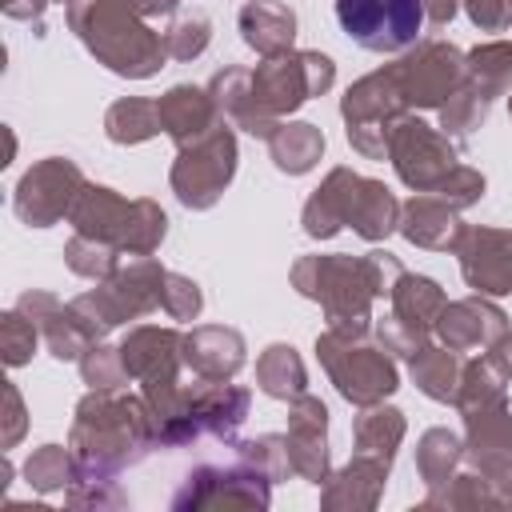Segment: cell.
Here are the masks:
<instances>
[{
  "mask_svg": "<svg viewBox=\"0 0 512 512\" xmlns=\"http://www.w3.org/2000/svg\"><path fill=\"white\" fill-rule=\"evenodd\" d=\"M288 456L300 480L308 484H324L332 476L328 468V408L320 396L304 392L296 400H288Z\"/></svg>",
  "mask_w": 512,
  "mask_h": 512,
  "instance_id": "obj_17",
  "label": "cell"
},
{
  "mask_svg": "<svg viewBox=\"0 0 512 512\" xmlns=\"http://www.w3.org/2000/svg\"><path fill=\"white\" fill-rule=\"evenodd\" d=\"M4 400H8V428H4V448H16V440L24 436V400H20L16 384H4Z\"/></svg>",
  "mask_w": 512,
  "mask_h": 512,
  "instance_id": "obj_52",
  "label": "cell"
},
{
  "mask_svg": "<svg viewBox=\"0 0 512 512\" xmlns=\"http://www.w3.org/2000/svg\"><path fill=\"white\" fill-rule=\"evenodd\" d=\"M268 156L284 176H304L324 156V132L308 120H280L268 136Z\"/></svg>",
  "mask_w": 512,
  "mask_h": 512,
  "instance_id": "obj_31",
  "label": "cell"
},
{
  "mask_svg": "<svg viewBox=\"0 0 512 512\" xmlns=\"http://www.w3.org/2000/svg\"><path fill=\"white\" fill-rule=\"evenodd\" d=\"M356 184H360V172L352 168H332L324 176V184L308 196L304 212H300V224L312 240H328L336 236L340 228H348V212H352V196H356Z\"/></svg>",
  "mask_w": 512,
  "mask_h": 512,
  "instance_id": "obj_26",
  "label": "cell"
},
{
  "mask_svg": "<svg viewBox=\"0 0 512 512\" xmlns=\"http://www.w3.org/2000/svg\"><path fill=\"white\" fill-rule=\"evenodd\" d=\"M388 468H392V464L356 452L344 468H336V472L320 484V508H324V512H372V508L380 504Z\"/></svg>",
  "mask_w": 512,
  "mask_h": 512,
  "instance_id": "obj_23",
  "label": "cell"
},
{
  "mask_svg": "<svg viewBox=\"0 0 512 512\" xmlns=\"http://www.w3.org/2000/svg\"><path fill=\"white\" fill-rule=\"evenodd\" d=\"M256 384L264 396L272 400H296L308 392V372H304V360L292 344H268L256 360Z\"/></svg>",
  "mask_w": 512,
  "mask_h": 512,
  "instance_id": "obj_34",
  "label": "cell"
},
{
  "mask_svg": "<svg viewBox=\"0 0 512 512\" xmlns=\"http://www.w3.org/2000/svg\"><path fill=\"white\" fill-rule=\"evenodd\" d=\"M208 92H212V100H216L220 116H224V120H232L236 128H244V132L260 136V140H268V136L276 132V124H272V120L256 108V100H252V68H240V64L220 68V72L212 76Z\"/></svg>",
  "mask_w": 512,
  "mask_h": 512,
  "instance_id": "obj_28",
  "label": "cell"
},
{
  "mask_svg": "<svg viewBox=\"0 0 512 512\" xmlns=\"http://www.w3.org/2000/svg\"><path fill=\"white\" fill-rule=\"evenodd\" d=\"M232 452H236L244 464L260 468V472H264L272 484H280V480L296 476L292 456H288V436L264 432V436H252V440H232Z\"/></svg>",
  "mask_w": 512,
  "mask_h": 512,
  "instance_id": "obj_41",
  "label": "cell"
},
{
  "mask_svg": "<svg viewBox=\"0 0 512 512\" xmlns=\"http://www.w3.org/2000/svg\"><path fill=\"white\" fill-rule=\"evenodd\" d=\"M396 232L416 244V248H428V252H452L464 224H460V212L452 204H444L436 192H416L412 200L400 204V224Z\"/></svg>",
  "mask_w": 512,
  "mask_h": 512,
  "instance_id": "obj_25",
  "label": "cell"
},
{
  "mask_svg": "<svg viewBox=\"0 0 512 512\" xmlns=\"http://www.w3.org/2000/svg\"><path fill=\"white\" fill-rule=\"evenodd\" d=\"M332 84H336V64L316 48H300V52L292 48L252 68V100L272 124L292 116L312 96H324Z\"/></svg>",
  "mask_w": 512,
  "mask_h": 512,
  "instance_id": "obj_6",
  "label": "cell"
},
{
  "mask_svg": "<svg viewBox=\"0 0 512 512\" xmlns=\"http://www.w3.org/2000/svg\"><path fill=\"white\" fill-rule=\"evenodd\" d=\"M48 4H60V0H0V8H4L8 20H32V24H40V16H44Z\"/></svg>",
  "mask_w": 512,
  "mask_h": 512,
  "instance_id": "obj_53",
  "label": "cell"
},
{
  "mask_svg": "<svg viewBox=\"0 0 512 512\" xmlns=\"http://www.w3.org/2000/svg\"><path fill=\"white\" fill-rule=\"evenodd\" d=\"M336 24L364 52H408L420 44L424 0H336Z\"/></svg>",
  "mask_w": 512,
  "mask_h": 512,
  "instance_id": "obj_11",
  "label": "cell"
},
{
  "mask_svg": "<svg viewBox=\"0 0 512 512\" xmlns=\"http://www.w3.org/2000/svg\"><path fill=\"white\" fill-rule=\"evenodd\" d=\"M204 308V292L196 280L180 276V272H168L164 276V296H160V312L168 320H196Z\"/></svg>",
  "mask_w": 512,
  "mask_h": 512,
  "instance_id": "obj_48",
  "label": "cell"
},
{
  "mask_svg": "<svg viewBox=\"0 0 512 512\" xmlns=\"http://www.w3.org/2000/svg\"><path fill=\"white\" fill-rule=\"evenodd\" d=\"M156 108H160V128L176 148H184V144H192V140H200V136H208L212 128L224 124L212 92L196 88V84H172L156 100Z\"/></svg>",
  "mask_w": 512,
  "mask_h": 512,
  "instance_id": "obj_24",
  "label": "cell"
},
{
  "mask_svg": "<svg viewBox=\"0 0 512 512\" xmlns=\"http://www.w3.org/2000/svg\"><path fill=\"white\" fill-rule=\"evenodd\" d=\"M68 448L76 456V472L88 476H120L140 464L156 444V420L144 396H128L120 388H92L72 416Z\"/></svg>",
  "mask_w": 512,
  "mask_h": 512,
  "instance_id": "obj_2",
  "label": "cell"
},
{
  "mask_svg": "<svg viewBox=\"0 0 512 512\" xmlns=\"http://www.w3.org/2000/svg\"><path fill=\"white\" fill-rule=\"evenodd\" d=\"M464 64H468V84L484 100H500L512 88V40L476 44L472 52H464Z\"/></svg>",
  "mask_w": 512,
  "mask_h": 512,
  "instance_id": "obj_37",
  "label": "cell"
},
{
  "mask_svg": "<svg viewBox=\"0 0 512 512\" xmlns=\"http://www.w3.org/2000/svg\"><path fill=\"white\" fill-rule=\"evenodd\" d=\"M488 356H492V364H496V368H500V372L512 380V332H504V336H500V340L488 348Z\"/></svg>",
  "mask_w": 512,
  "mask_h": 512,
  "instance_id": "obj_56",
  "label": "cell"
},
{
  "mask_svg": "<svg viewBox=\"0 0 512 512\" xmlns=\"http://www.w3.org/2000/svg\"><path fill=\"white\" fill-rule=\"evenodd\" d=\"M340 116H344V132H348V144L368 156V160H384L388 156V136L396 128L400 116H408V104L388 72V64L380 72H368L360 76L344 100H340Z\"/></svg>",
  "mask_w": 512,
  "mask_h": 512,
  "instance_id": "obj_9",
  "label": "cell"
},
{
  "mask_svg": "<svg viewBox=\"0 0 512 512\" xmlns=\"http://www.w3.org/2000/svg\"><path fill=\"white\" fill-rule=\"evenodd\" d=\"M488 108H492V100H484V96L464 80V88L440 108V132L452 136V140H468V136L488 120Z\"/></svg>",
  "mask_w": 512,
  "mask_h": 512,
  "instance_id": "obj_43",
  "label": "cell"
},
{
  "mask_svg": "<svg viewBox=\"0 0 512 512\" xmlns=\"http://www.w3.org/2000/svg\"><path fill=\"white\" fill-rule=\"evenodd\" d=\"M388 300H392V316L404 320L408 328L424 332V336L436 332V320H440V312H444V304H448L444 288H440L432 276H416V272H404V276L392 284Z\"/></svg>",
  "mask_w": 512,
  "mask_h": 512,
  "instance_id": "obj_29",
  "label": "cell"
},
{
  "mask_svg": "<svg viewBox=\"0 0 512 512\" xmlns=\"http://www.w3.org/2000/svg\"><path fill=\"white\" fill-rule=\"evenodd\" d=\"M272 504V480L244 464L240 456L232 464H200L184 476V484L172 496L176 512H200V508H268Z\"/></svg>",
  "mask_w": 512,
  "mask_h": 512,
  "instance_id": "obj_12",
  "label": "cell"
},
{
  "mask_svg": "<svg viewBox=\"0 0 512 512\" xmlns=\"http://www.w3.org/2000/svg\"><path fill=\"white\" fill-rule=\"evenodd\" d=\"M464 460L488 476L512 508V408L508 400L464 412Z\"/></svg>",
  "mask_w": 512,
  "mask_h": 512,
  "instance_id": "obj_15",
  "label": "cell"
},
{
  "mask_svg": "<svg viewBox=\"0 0 512 512\" xmlns=\"http://www.w3.org/2000/svg\"><path fill=\"white\" fill-rule=\"evenodd\" d=\"M460 372H464L460 352H452V348H444V344H432V340L408 356V376H412V384H416L428 400H436V404H456Z\"/></svg>",
  "mask_w": 512,
  "mask_h": 512,
  "instance_id": "obj_30",
  "label": "cell"
},
{
  "mask_svg": "<svg viewBox=\"0 0 512 512\" xmlns=\"http://www.w3.org/2000/svg\"><path fill=\"white\" fill-rule=\"evenodd\" d=\"M16 308L36 324V332H40V340L48 344V352L56 356V360H80L84 352H88V344H96L92 336H88V328H84V320L76 316V308L72 304H60L52 292H24L20 300H16Z\"/></svg>",
  "mask_w": 512,
  "mask_h": 512,
  "instance_id": "obj_20",
  "label": "cell"
},
{
  "mask_svg": "<svg viewBox=\"0 0 512 512\" xmlns=\"http://www.w3.org/2000/svg\"><path fill=\"white\" fill-rule=\"evenodd\" d=\"M240 24V36L244 44L256 52V56H280V52H292V40H296V12L284 4V0H248L236 16Z\"/></svg>",
  "mask_w": 512,
  "mask_h": 512,
  "instance_id": "obj_27",
  "label": "cell"
},
{
  "mask_svg": "<svg viewBox=\"0 0 512 512\" xmlns=\"http://www.w3.org/2000/svg\"><path fill=\"white\" fill-rule=\"evenodd\" d=\"M400 224V200L388 192V184L360 176L356 196H352V212H348V228L364 240H388Z\"/></svg>",
  "mask_w": 512,
  "mask_h": 512,
  "instance_id": "obj_32",
  "label": "cell"
},
{
  "mask_svg": "<svg viewBox=\"0 0 512 512\" xmlns=\"http://www.w3.org/2000/svg\"><path fill=\"white\" fill-rule=\"evenodd\" d=\"M408 112L412 108H444L468 80L464 52L448 40H420L412 44L396 64H388Z\"/></svg>",
  "mask_w": 512,
  "mask_h": 512,
  "instance_id": "obj_10",
  "label": "cell"
},
{
  "mask_svg": "<svg viewBox=\"0 0 512 512\" xmlns=\"http://www.w3.org/2000/svg\"><path fill=\"white\" fill-rule=\"evenodd\" d=\"M80 364V376L88 388H120L128 380L124 372V360H120V348H108V344H88V352L76 360Z\"/></svg>",
  "mask_w": 512,
  "mask_h": 512,
  "instance_id": "obj_47",
  "label": "cell"
},
{
  "mask_svg": "<svg viewBox=\"0 0 512 512\" xmlns=\"http://www.w3.org/2000/svg\"><path fill=\"white\" fill-rule=\"evenodd\" d=\"M212 44V20L204 12H188V16H176L164 32V48H168V60H196L204 48Z\"/></svg>",
  "mask_w": 512,
  "mask_h": 512,
  "instance_id": "obj_45",
  "label": "cell"
},
{
  "mask_svg": "<svg viewBox=\"0 0 512 512\" xmlns=\"http://www.w3.org/2000/svg\"><path fill=\"white\" fill-rule=\"evenodd\" d=\"M436 196H440L444 204H452L456 212H464V208H472V204L484 196V176H480L476 168H468V164H456V168L440 180Z\"/></svg>",
  "mask_w": 512,
  "mask_h": 512,
  "instance_id": "obj_49",
  "label": "cell"
},
{
  "mask_svg": "<svg viewBox=\"0 0 512 512\" xmlns=\"http://www.w3.org/2000/svg\"><path fill=\"white\" fill-rule=\"evenodd\" d=\"M316 356H320L328 380L336 384V392L356 408L384 404L400 388V372L380 344H364V340L324 328L316 336Z\"/></svg>",
  "mask_w": 512,
  "mask_h": 512,
  "instance_id": "obj_7",
  "label": "cell"
},
{
  "mask_svg": "<svg viewBox=\"0 0 512 512\" xmlns=\"http://www.w3.org/2000/svg\"><path fill=\"white\" fill-rule=\"evenodd\" d=\"M68 224L80 236L112 244L120 256H152L168 236V216L156 200H124L116 188L104 184H84L68 212Z\"/></svg>",
  "mask_w": 512,
  "mask_h": 512,
  "instance_id": "obj_4",
  "label": "cell"
},
{
  "mask_svg": "<svg viewBox=\"0 0 512 512\" xmlns=\"http://www.w3.org/2000/svg\"><path fill=\"white\" fill-rule=\"evenodd\" d=\"M160 108L156 100H144V96H120L116 104H108L104 112V136L120 148H132V144H144L152 136H160Z\"/></svg>",
  "mask_w": 512,
  "mask_h": 512,
  "instance_id": "obj_35",
  "label": "cell"
},
{
  "mask_svg": "<svg viewBox=\"0 0 512 512\" xmlns=\"http://www.w3.org/2000/svg\"><path fill=\"white\" fill-rule=\"evenodd\" d=\"M248 388L228 384V380H200L188 388V416L200 428V436L216 440H236V428L248 420Z\"/></svg>",
  "mask_w": 512,
  "mask_h": 512,
  "instance_id": "obj_22",
  "label": "cell"
},
{
  "mask_svg": "<svg viewBox=\"0 0 512 512\" xmlns=\"http://www.w3.org/2000/svg\"><path fill=\"white\" fill-rule=\"evenodd\" d=\"M508 112H512V96H508Z\"/></svg>",
  "mask_w": 512,
  "mask_h": 512,
  "instance_id": "obj_57",
  "label": "cell"
},
{
  "mask_svg": "<svg viewBox=\"0 0 512 512\" xmlns=\"http://www.w3.org/2000/svg\"><path fill=\"white\" fill-rule=\"evenodd\" d=\"M164 276L168 268L152 256H132L128 264H120L108 280H100L96 288H88L84 296L68 300L76 308V316L84 320L92 340H104V332L152 316L160 312V296H164Z\"/></svg>",
  "mask_w": 512,
  "mask_h": 512,
  "instance_id": "obj_5",
  "label": "cell"
},
{
  "mask_svg": "<svg viewBox=\"0 0 512 512\" xmlns=\"http://www.w3.org/2000/svg\"><path fill=\"white\" fill-rule=\"evenodd\" d=\"M460 4L480 32H508L512 28V0H460Z\"/></svg>",
  "mask_w": 512,
  "mask_h": 512,
  "instance_id": "obj_51",
  "label": "cell"
},
{
  "mask_svg": "<svg viewBox=\"0 0 512 512\" xmlns=\"http://www.w3.org/2000/svg\"><path fill=\"white\" fill-rule=\"evenodd\" d=\"M404 276V264L392 252L368 256H300L292 264V288L324 308L332 332L364 340L372 332V300L388 296L392 284Z\"/></svg>",
  "mask_w": 512,
  "mask_h": 512,
  "instance_id": "obj_1",
  "label": "cell"
},
{
  "mask_svg": "<svg viewBox=\"0 0 512 512\" xmlns=\"http://www.w3.org/2000/svg\"><path fill=\"white\" fill-rule=\"evenodd\" d=\"M24 480L36 492H64L76 480V456L72 448L60 444H40L28 460H24Z\"/></svg>",
  "mask_w": 512,
  "mask_h": 512,
  "instance_id": "obj_40",
  "label": "cell"
},
{
  "mask_svg": "<svg viewBox=\"0 0 512 512\" xmlns=\"http://www.w3.org/2000/svg\"><path fill=\"white\" fill-rule=\"evenodd\" d=\"M232 176H236V132L224 120L208 136L176 148L168 184H172V192H176V200L184 208L204 212V208H212L224 196V188L232 184Z\"/></svg>",
  "mask_w": 512,
  "mask_h": 512,
  "instance_id": "obj_8",
  "label": "cell"
},
{
  "mask_svg": "<svg viewBox=\"0 0 512 512\" xmlns=\"http://www.w3.org/2000/svg\"><path fill=\"white\" fill-rule=\"evenodd\" d=\"M36 344H40V332L36 324L20 312V308H8L0 316V352H4V364L8 368H20L36 356Z\"/></svg>",
  "mask_w": 512,
  "mask_h": 512,
  "instance_id": "obj_46",
  "label": "cell"
},
{
  "mask_svg": "<svg viewBox=\"0 0 512 512\" xmlns=\"http://www.w3.org/2000/svg\"><path fill=\"white\" fill-rule=\"evenodd\" d=\"M460 276L480 296H508L512 292V228H468L460 232L456 248Z\"/></svg>",
  "mask_w": 512,
  "mask_h": 512,
  "instance_id": "obj_16",
  "label": "cell"
},
{
  "mask_svg": "<svg viewBox=\"0 0 512 512\" xmlns=\"http://www.w3.org/2000/svg\"><path fill=\"white\" fill-rule=\"evenodd\" d=\"M508 332V316L488 300V296H464V300H448L440 320H436V336L444 348L452 352H480L492 348L500 336Z\"/></svg>",
  "mask_w": 512,
  "mask_h": 512,
  "instance_id": "obj_19",
  "label": "cell"
},
{
  "mask_svg": "<svg viewBox=\"0 0 512 512\" xmlns=\"http://www.w3.org/2000/svg\"><path fill=\"white\" fill-rule=\"evenodd\" d=\"M84 184L88 180H84V172H80L76 160H68V156H44V160H36L20 176V184L12 192V212L28 228H52V224H60L72 212V204L84 192Z\"/></svg>",
  "mask_w": 512,
  "mask_h": 512,
  "instance_id": "obj_13",
  "label": "cell"
},
{
  "mask_svg": "<svg viewBox=\"0 0 512 512\" xmlns=\"http://www.w3.org/2000/svg\"><path fill=\"white\" fill-rule=\"evenodd\" d=\"M420 508H448V512H456V508H508V504H504L500 488L472 468V472H456L444 488L428 492L420 500Z\"/></svg>",
  "mask_w": 512,
  "mask_h": 512,
  "instance_id": "obj_38",
  "label": "cell"
},
{
  "mask_svg": "<svg viewBox=\"0 0 512 512\" xmlns=\"http://www.w3.org/2000/svg\"><path fill=\"white\" fill-rule=\"evenodd\" d=\"M456 8H460V0H424V20L432 28H444V24H452Z\"/></svg>",
  "mask_w": 512,
  "mask_h": 512,
  "instance_id": "obj_54",
  "label": "cell"
},
{
  "mask_svg": "<svg viewBox=\"0 0 512 512\" xmlns=\"http://www.w3.org/2000/svg\"><path fill=\"white\" fill-rule=\"evenodd\" d=\"M64 500L72 508H128V492L116 484V476H88V472H76V480L64 488Z\"/></svg>",
  "mask_w": 512,
  "mask_h": 512,
  "instance_id": "obj_44",
  "label": "cell"
},
{
  "mask_svg": "<svg viewBox=\"0 0 512 512\" xmlns=\"http://www.w3.org/2000/svg\"><path fill=\"white\" fill-rule=\"evenodd\" d=\"M372 336H376V344H380L388 356H412L416 348H424V344H428V336H424V332L408 328V324H404V320H396L392 312H388L384 320H372Z\"/></svg>",
  "mask_w": 512,
  "mask_h": 512,
  "instance_id": "obj_50",
  "label": "cell"
},
{
  "mask_svg": "<svg viewBox=\"0 0 512 512\" xmlns=\"http://www.w3.org/2000/svg\"><path fill=\"white\" fill-rule=\"evenodd\" d=\"M388 160L404 188L436 192L440 180L456 168V148H452V136H444L440 128H432L408 112L396 120V128L388 136Z\"/></svg>",
  "mask_w": 512,
  "mask_h": 512,
  "instance_id": "obj_14",
  "label": "cell"
},
{
  "mask_svg": "<svg viewBox=\"0 0 512 512\" xmlns=\"http://www.w3.org/2000/svg\"><path fill=\"white\" fill-rule=\"evenodd\" d=\"M64 264H68L76 276L100 284V280H108V276L120 268V252H116L112 244H100V240H92V236L72 232V240L64 244Z\"/></svg>",
  "mask_w": 512,
  "mask_h": 512,
  "instance_id": "obj_42",
  "label": "cell"
},
{
  "mask_svg": "<svg viewBox=\"0 0 512 512\" xmlns=\"http://www.w3.org/2000/svg\"><path fill=\"white\" fill-rule=\"evenodd\" d=\"M508 376L492 364V356H476V360H464V372H460V392H456V412H472V408H484V404H496V400H508Z\"/></svg>",
  "mask_w": 512,
  "mask_h": 512,
  "instance_id": "obj_39",
  "label": "cell"
},
{
  "mask_svg": "<svg viewBox=\"0 0 512 512\" xmlns=\"http://www.w3.org/2000/svg\"><path fill=\"white\" fill-rule=\"evenodd\" d=\"M120 4L132 8V12L144 16V20H152V16H168V12L180 8V0H120Z\"/></svg>",
  "mask_w": 512,
  "mask_h": 512,
  "instance_id": "obj_55",
  "label": "cell"
},
{
  "mask_svg": "<svg viewBox=\"0 0 512 512\" xmlns=\"http://www.w3.org/2000/svg\"><path fill=\"white\" fill-rule=\"evenodd\" d=\"M248 360V344L236 328L200 324L184 332V368L196 380H232Z\"/></svg>",
  "mask_w": 512,
  "mask_h": 512,
  "instance_id": "obj_21",
  "label": "cell"
},
{
  "mask_svg": "<svg viewBox=\"0 0 512 512\" xmlns=\"http://www.w3.org/2000/svg\"><path fill=\"white\" fill-rule=\"evenodd\" d=\"M404 412L400 408H392V404H372V408H364L360 416H356V424H352V444H356V452L360 456H376V460H384V464H392L396 460V448H400V440H404Z\"/></svg>",
  "mask_w": 512,
  "mask_h": 512,
  "instance_id": "obj_33",
  "label": "cell"
},
{
  "mask_svg": "<svg viewBox=\"0 0 512 512\" xmlns=\"http://www.w3.org/2000/svg\"><path fill=\"white\" fill-rule=\"evenodd\" d=\"M460 460H464V440L452 428H428L416 444V472H420L428 492L444 488L456 476Z\"/></svg>",
  "mask_w": 512,
  "mask_h": 512,
  "instance_id": "obj_36",
  "label": "cell"
},
{
  "mask_svg": "<svg viewBox=\"0 0 512 512\" xmlns=\"http://www.w3.org/2000/svg\"><path fill=\"white\" fill-rule=\"evenodd\" d=\"M120 360L128 380H180L184 372V332L160 328V324H136L120 344Z\"/></svg>",
  "mask_w": 512,
  "mask_h": 512,
  "instance_id": "obj_18",
  "label": "cell"
},
{
  "mask_svg": "<svg viewBox=\"0 0 512 512\" xmlns=\"http://www.w3.org/2000/svg\"><path fill=\"white\" fill-rule=\"evenodd\" d=\"M68 28L108 72L124 80H148L168 60L164 36L152 32L144 16L124 8L120 0H72Z\"/></svg>",
  "mask_w": 512,
  "mask_h": 512,
  "instance_id": "obj_3",
  "label": "cell"
}]
</instances>
